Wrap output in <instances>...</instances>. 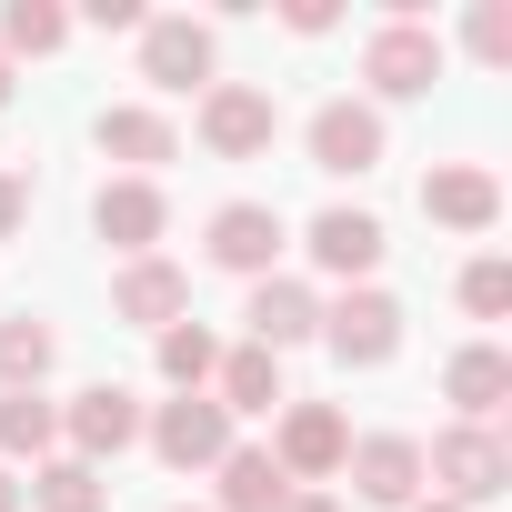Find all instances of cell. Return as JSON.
Wrapping results in <instances>:
<instances>
[{"label": "cell", "mask_w": 512, "mask_h": 512, "mask_svg": "<svg viewBox=\"0 0 512 512\" xmlns=\"http://www.w3.org/2000/svg\"><path fill=\"white\" fill-rule=\"evenodd\" d=\"M442 392L462 402V422H492V412L512 402V352H492V342L452 352V362H442Z\"/></svg>", "instance_id": "ffe728a7"}, {"label": "cell", "mask_w": 512, "mask_h": 512, "mask_svg": "<svg viewBox=\"0 0 512 512\" xmlns=\"http://www.w3.org/2000/svg\"><path fill=\"white\" fill-rule=\"evenodd\" d=\"M61 362V332L41 312H11L0 322V392H41V372Z\"/></svg>", "instance_id": "44dd1931"}, {"label": "cell", "mask_w": 512, "mask_h": 512, "mask_svg": "<svg viewBox=\"0 0 512 512\" xmlns=\"http://www.w3.org/2000/svg\"><path fill=\"white\" fill-rule=\"evenodd\" d=\"M141 442L171 462V472H211L221 452H231V412L211 402V392H181V402H161V412H141Z\"/></svg>", "instance_id": "3957f363"}, {"label": "cell", "mask_w": 512, "mask_h": 512, "mask_svg": "<svg viewBox=\"0 0 512 512\" xmlns=\"http://www.w3.org/2000/svg\"><path fill=\"white\" fill-rule=\"evenodd\" d=\"M31 502H41V512H111V482H101L91 462L51 452V462H31Z\"/></svg>", "instance_id": "603a6c76"}, {"label": "cell", "mask_w": 512, "mask_h": 512, "mask_svg": "<svg viewBox=\"0 0 512 512\" xmlns=\"http://www.w3.org/2000/svg\"><path fill=\"white\" fill-rule=\"evenodd\" d=\"M362 81H372L382 101H422V91L442 81V31H422V21H382V31L362 41Z\"/></svg>", "instance_id": "277c9868"}, {"label": "cell", "mask_w": 512, "mask_h": 512, "mask_svg": "<svg viewBox=\"0 0 512 512\" xmlns=\"http://www.w3.org/2000/svg\"><path fill=\"white\" fill-rule=\"evenodd\" d=\"M91 231L121 251V262H141V251L171 231V201H161V181H131V171H121V181H101V201H91Z\"/></svg>", "instance_id": "8fae6325"}, {"label": "cell", "mask_w": 512, "mask_h": 512, "mask_svg": "<svg viewBox=\"0 0 512 512\" xmlns=\"http://www.w3.org/2000/svg\"><path fill=\"white\" fill-rule=\"evenodd\" d=\"M282 512H352V502H332V492H292Z\"/></svg>", "instance_id": "f546056e"}, {"label": "cell", "mask_w": 512, "mask_h": 512, "mask_svg": "<svg viewBox=\"0 0 512 512\" xmlns=\"http://www.w3.org/2000/svg\"><path fill=\"white\" fill-rule=\"evenodd\" d=\"M402 512H462V502H442V492H432V502H402Z\"/></svg>", "instance_id": "1f68e13d"}, {"label": "cell", "mask_w": 512, "mask_h": 512, "mask_svg": "<svg viewBox=\"0 0 512 512\" xmlns=\"http://www.w3.org/2000/svg\"><path fill=\"white\" fill-rule=\"evenodd\" d=\"M342 472H352V492L382 502V512L422 502V442H412V432H362V442L342 452Z\"/></svg>", "instance_id": "9c48e42d"}, {"label": "cell", "mask_w": 512, "mask_h": 512, "mask_svg": "<svg viewBox=\"0 0 512 512\" xmlns=\"http://www.w3.org/2000/svg\"><path fill=\"white\" fill-rule=\"evenodd\" d=\"M282 21H292L302 41H322V31H332V0H292V11H282Z\"/></svg>", "instance_id": "f1b7e54d"}, {"label": "cell", "mask_w": 512, "mask_h": 512, "mask_svg": "<svg viewBox=\"0 0 512 512\" xmlns=\"http://www.w3.org/2000/svg\"><path fill=\"white\" fill-rule=\"evenodd\" d=\"M91 141H101L111 161H131V181H151L161 161H181V131H171L161 111H141V101H111V111L91 121Z\"/></svg>", "instance_id": "2e32d148"}, {"label": "cell", "mask_w": 512, "mask_h": 512, "mask_svg": "<svg viewBox=\"0 0 512 512\" xmlns=\"http://www.w3.org/2000/svg\"><path fill=\"white\" fill-rule=\"evenodd\" d=\"M282 472H292V492L302 482H322V472H342V452H352V422L332 412V402H282V432L262 442Z\"/></svg>", "instance_id": "52a82bcc"}, {"label": "cell", "mask_w": 512, "mask_h": 512, "mask_svg": "<svg viewBox=\"0 0 512 512\" xmlns=\"http://www.w3.org/2000/svg\"><path fill=\"white\" fill-rule=\"evenodd\" d=\"M211 402L241 422V412H282L292 392H282V352H262V342H241V352H221L211 362Z\"/></svg>", "instance_id": "ac0fdd59"}, {"label": "cell", "mask_w": 512, "mask_h": 512, "mask_svg": "<svg viewBox=\"0 0 512 512\" xmlns=\"http://www.w3.org/2000/svg\"><path fill=\"white\" fill-rule=\"evenodd\" d=\"M272 131H282V111H272L262 81H211V91H201V141H211L221 161H262Z\"/></svg>", "instance_id": "8992f818"}, {"label": "cell", "mask_w": 512, "mask_h": 512, "mask_svg": "<svg viewBox=\"0 0 512 512\" xmlns=\"http://www.w3.org/2000/svg\"><path fill=\"white\" fill-rule=\"evenodd\" d=\"M181 312H191V272H181V262H161V251H141V262H121V282H111V322L171 332Z\"/></svg>", "instance_id": "7c38bea8"}, {"label": "cell", "mask_w": 512, "mask_h": 512, "mask_svg": "<svg viewBox=\"0 0 512 512\" xmlns=\"http://www.w3.org/2000/svg\"><path fill=\"white\" fill-rule=\"evenodd\" d=\"M211 472H221V512H282V502H292V472H282L262 442H231Z\"/></svg>", "instance_id": "d6986e66"}, {"label": "cell", "mask_w": 512, "mask_h": 512, "mask_svg": "<svg viewBox=\"0 0 512 512\" xmlns=\"http://www.w3.org/2000/svg\"><path fill=\"white\" fill-rule=\"evenodd\" d=\"M211 61H221V41H211V21H141V81L151 91H211Z\"/></svg>", "instance_id": "ba28073f"}, {"label": "cell", "mask_w": 512, "mask_h": 512, "mask_svg": "<svg viewBox=\"0 0 512 512\" xmlns=\"http://www.w3.org/2000/svg\"><path fill=\"white\" fill-rule=\"evenodd\" d=\"M0 101H11V61H0Z\"/></svg>", "instance_id": "d6a6232c"}, {"label": "cell", "mask_w": 512, "mask_h": 512, "mask_svg": "<svg viewBox=\"0 0 512 512\" xmlns=\"http://www.w3.org/2000/svg\"><path fill=\"white\" fill-rule=\"evenodd\" d=\"M372 161H382V111H372V101H322V111H312V171L362 181Z\"/></svg>", "instance_id": "4fadbf2b"}, {"label": "cell", "mask_w": 512, "mask_h": 512, "mask_svg": "<svg viewBox=\"0 0 512 512\" xmlns=\"http://www.w3.org/2000/svg\"><path fill=\"white\" fill-rule=\"evenodd\" d=\"M71 41V11H61V0H11V11H0V61H11V51H61Z\"/></svg>", "instance_id": "cb8c5ba5"}, {"label": "cell", "mask_w": 512, "mask_h": 512, "mask_svg": "<svg viewBox=\"0 0 512 512\" xmlns=\"http://www.w3.org/2000/svg\"><path fill=\"white\" fill-rule=\"evenodd\" d=\"M312 262H322L332 282H372V262H382V221L352 211V201H332V211L312 221Z\"/></svg>", "instance_id": "e0dca14e"}, {"label": "cell", "mask_w": 512, "mask_h": 512, "mask_svg": "<svg viewBox=\"0 0 512 512\" xmlns=\"http://www.w3.org/2000/svg\"><path fill=\"white\" fill-rule=\"evenodd\" d=\"M422 211H432L442 231H492V221H502V181H492L482 161H432V171H422Z\"/></svg>", "instance_id": "5bb4252c"}, {"label": "cell", "mask_w": 512, "mask_h": 512, "mask_svg": "<svg viewBox=\"0 0 512 512\" xmlns=\"http://www.w3.org/2000/svg\"><path fill=\"white\" fill-rule=\"evenodd\" d=\"M181 512H191V502H181Z\"/></svg>", "instance_id": "836d02e7"}, {"label": "cell", "mask_w": 512, "mask_h": 512, "mask_svg": "<svg viewBox=\"0 0 512 512\" xmlns=\"http://www.w3.org/2000/svg\"><path fill=\"white\" fill-rule=\"evenodd\" d=\"M472 61H512V0H482V11H472Z\"/></svg>", "instance_id": "4316f807"}, {"label": "cell", "mask_w": 512, "mask_h": 512, "mask_svg": "<svg viewBox=\"0 0 512 512\" xmlns=\"http://www.w3.org/2000/svg\"><path fill=\"white\" fill-rule=\"evenodd\" d=\"M282 241H292V231H282L272 201H221V211H211V262L241 272V282H262V272L282 262Z\"/></svg>", "instance_id": "30bf717a"}, {"label": "cell", "mask_w": 512, "mask_h": 512, "mask_svg": "<svg viewBox=\"0 0 512 512\" xmlns=\"http://www.w3.org/2000/svg\"><path fill=\"white\" fill-rule=\"evenodd\" d=\"M61 442H71V462H111V452H131L141 442V402H131V382H91V392H71L61 402Z\"/></svg>", "instance_id": "5b68a950"}, {"label": "cell", "mask_w": 512, "mask_h": 512, "mask_svg": "<svg viewBox=\"0 0 512 512\" xmlns=\"http://www.w3.org/2000/svg\"><path fill=\"white\" fill-rule=\"evenodd\" d=\"M21 221H31V181H21V171H0V241H11Z\"/></svg>", "instance_id": "83f0119b"}, {"label": "cell", "mask_w": 512, "mask_h": 512, "mask_svg": "<svg viewBox=\"0 0 512 512\" xmlns=\"http://www.w3.org/2000/svg\"><path fill=\"white\" fill-rule=\"evenodd\" d=\"M0 452H11V462H51V452H61V402L0 392Z\"/></svg>", "instance_id": "7402d4cb"}, {"label": "cell", "mask_w": 512, "mask_h": 512, "mask_svg": "<svg viewBox=\"0 0 512 512\" xmlns=\"http://www.w3.org/2000/svg\"><path fill=\"white\" fill-rule=\"evenodd\" d=\"M462 312H472V322H502V312H512V262H472V272H462Z\"/></svg>", "instance_id": "484cf974"}, {"label": "cell", "mask_w": 512, "mask_h": 512, "mask_svg": "<svg viewBox=\"0 0 512 512\" xmlns=\"http://www.w3.org/2000/svg\"><path fill=\"white\" fill-rule=\"evenodd\" d=\"M422 482H442V502H502L512 492V442L492 432V422H452V432H432V452H422Z\"/></svg>", "instance_id": "6da1fadb"}, {"label": "cell", "mask_w": 512, "mask_h": 512, "mask_svg": "<svg viewBox=\"0 0 512 512\" xmlns=\"http://www.w3.org/2000/svg\"><path fill=\"white\" fill-rule=\"evenodd\" d=\"M151 342H161V382H171V392H201L211 362H221V342H211L201 322H171V332H151Z\"/></svg>", "instance_id": "d4e9b609"}, {"label": "cell", "mask_w": 512, "mask_h": 512, "mask_svg": "<svg viewBox=\"0 0 512 512\" xmlns=\"http://www.w3.org/2000/svg\"><path fill=\"white\" fill-rule=\"evenodd\" d=\"M251 342H262V352H292V342H312L322 332V302H312V282H292V272H262V282H251Z\"/></svg>", "instance_id": "9a60e30c"}, {"label": "cell", "mask_w": 512, "mask_h": 512, "mask_svg": "<svg viewBox=\"0 0 512 512\" xmlns=\"http://www.w3.org/2000/svg\"><path fill=\"white\" fill-rule=\"evenodd\" d=\"M0 512H21V482H11V472H0Z\"/></svg>", "instance_id": "4dcf8cb0"}, {"label": "cell", "mask_w": 512, "mask_h": 512, "mask_svg": "<svg viewBox=\"0 0 512 512\" xmlns=\"http://www.w3.org/2000/svg\"><path fill=\"white\" fill-rule=\"evenodd\" d=\"M322 342H332V362H342V372H382V362L402 352V302H392V292H372V282H352V292L322 312Z\"/></svg>", "instance_id": "7a4b0ae2"}]
</instances>
